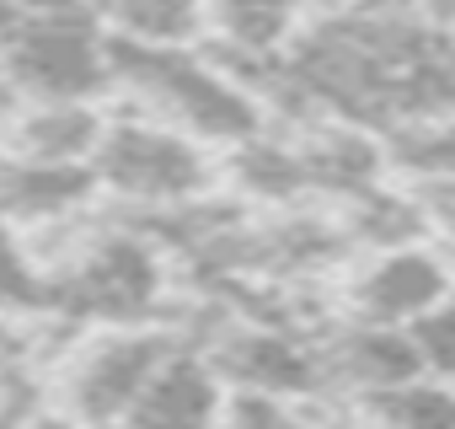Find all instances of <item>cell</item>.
Instances as JSON below:
<instances>
[{"label":"cell","mask_w":455,"mask_h":429,"mask_svg":"<svg viewBox=\"0 0 455 429\" xmlns=\"http://www.w3.org/2000/svg\"><path fill=\"white\" fill-rule=\"evenodd\" d=\"M108 97H118L124 113H140L150 124H166V129L198 140L204 150H225L268 124L263 102L220 65H209L193 44L188 49H140V44L108 38Z\"/></svg>","instance_id":"6da1fadb"},{"label":"cell","mask_w":455,"mask_h":429,"mask_svg":"<svg viewBox=\"0 0 455 429\" xmlns=\"http://www.w3.org/2000/svg\"><path fill=\"white\" fill-rule=\"evenodd\" d=\"M182 333L172 322H97L70 328L65 344L44 360L38 392L44 413H54L70 429H113L124 408L134 402L150 365L177 344Z\"/></svg>","instance_id":"7a4b0ae2"},{"label":"cell","mask_w":455,"mask_h":429,"mask_svg":"<svg viewBox=\"0 0 455 429\" xmlns=\"http://www.w3.org/2000/svg\"><path fill=\"white\" fill-rule=\"evenodd\" d=\"M86 177L92 193L113 198V209L156 214L214 188V150L140 113H108L86 156Z\"/></svg>","instance_id":"3957f363"},{"label":"cell","mask_w":455,"mask_h":429,"mask_svg":"<svg viewBox=\"0 0 455 429\" xmlns=\"http://www.w3.org/2000/svg\"><path fill=\"white\" fill-rule=\"evenodd\" d=\"M0 92L17 102H102L108 38L92 12L12 17L0 28Z\"/></svg>","instance_id":"277c9868"},{"label":"cell","mask_w":455,"mask_h":429,"mask_svg":"<svg viewBox=\"0 0 455 429\" xmlns=\"http://www.w3.org/2000/svg\"><path fill=\"white\" fill-rule=\"evenodd\" d=\"M332 312L402 328L418 312L450 301V263L444 242H407V247H380V253H354L343 258V279L332 290Z\"/></svg>","instance_id":"5b68a950"},{"label":"cell","mask_w":455,"mask_h":429,"mask_svg":"<svg viewBox=\"0 0 455 429\" xmlns=\"http://www.w3.org/2000/svg\"><path fill=\"white\" fill-rule=\"evenodd\" d=\"M220 397H225V386L214 381L204 354L188 338H177L150 365V376L140 381L134 402L124 408V418L113 429H209L220 413Z\"/></svg>","instance_id":"8992f818"},{"label":"cell","mask_w":455,"mask_h":429,"mask_svg":"<svg viewBox=\"0 0 455 429\" xmlns=\"http://www.w3.org/2000/svg\"><path fill=\"white\" fill-rule=\"evenodd\" d=\"M102 118V102H12L0 113V156L33 166H86Z\"/></svg>","instance_id":"52a82bcc"},{"label":"cell","mask_w":455,"mask_h":429,"mask_svg":"<svg viewBox=\"0 0 455 429\" xmlns=\"http://www.w3.org/2000/svg\"><path fill=\"white\" fill-rule=\"evenodd\" d=\"M300 17L306 12L295 0H204V33L193 49L209 54L214 65L274 60L300 28Z\"/></svg>","instance_id":"ba28073f"},{"label":"cell","mask_w":455,"mask_h":429,"mask_svg":"<svg viewBox=\"0 0 455 429\" xmlns=\"http://www.w3.org/2000/svg\"><path fill=\"white\" fill-rule=\"evenodd\" d=\"M108 38L140 49H188L204 33V0H92Z\"/></svg>","instance_id":"9c48e42d"},{"label":"cell","mask_w":455,"mask_h":429,"mask_svg":"<svg viewBox=\"0 0 455 429\" xmlns=\"http://www.w3.org/2000/svg\"><path fill=\"white\" fill-rule=\"evenodd\" d=\"M343 424L348 429H455V397H450V381L412 376L343 402Z\"/></svg>","instance_id":"30bf717a"},{"label":"cell","mask_w":455,"mask_h":429,"mask_svg":"<svg viewBox=\"0 0 455 429\" xmlns=\"http://www.w3.org/2000/svg\"><path fill=\"white\" fill-rule=\"evenodd\" d=\"M209 429H348V424H338L332 402L322 413L316 397L290 402V397H268V392H225Z\"/></svg>","instance_id":"8fae6325"},{"label":"cell","mask_w":455,"mask_h":429,"mask_svg":"<svg viewBox=\"0 0 455 429\" xmlns=\"http://www.w3.org/2000/svg\"><path fill=\"white\" fill-rule=\"evenodd\" d=\"M402 333H407V344H412V360H418V370L423 376H434V381H450V370H455V333H450V301H439V306H428V312H418L412 322H402Z\"/></svg>","instance_id":"7c38bea8"},{"label":"cell","mask_w":455,"mask_h":429,"mask_svg":"<svg viewBox=\"0 0 455 429\" xmlns=\"http://www.w3.org/2000/svg\"><path fill=\"white\" fill-rule=\"evenodd\" d=\"M300 12H338V6H348V0H295Z\"/></svg>","instance_id":"4fadbf2b"},{"label":"cell","mask_w":455,"mask_h":429,"mask_svg":"<svg viewBox=\"0 0 455 429\" xmlns=\"http://www.w3.org/2000/svg\"><path fill=\"white\" fill-rule=\"evenodd\" d=\"M12 22V6H6V0H0V28H6Z\"/></svg>","instance_id":"5bb4252c"}]
</instances>
